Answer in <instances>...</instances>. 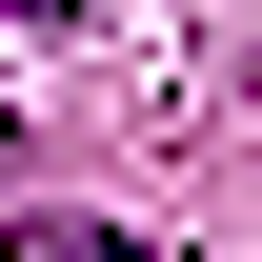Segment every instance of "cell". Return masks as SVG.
Returning a JSON list of instances; mask_svg holds the SVG:
<instances>
[{
    "label": "cell",
    "mask_w": 262,
    "mask_h": 262,
    "mask_svg": "<svg viewBox=\"0 0 262 262\" xmlns=\"http://www.w3.org/2000/svg\"><path fill=\"white\" fill-rule=\"evenodd\" d=\"M0 262H141V242H121V222H20Z\"/></svg>",
    "instance_id": "cell-1"
},
{
    "label": "cell",
    "mask_w": 262,
    "mask_h": 262,
    "mask_svg": "<svg viewBox=\"0 0 262 262\" xmlns=\"http://www.w3.org/2000/svg\"><path fill=\"white\" fill-rule=\"evenodd\" d=\"M0 182H20V101H0Z\"/></svg>",
    "instance_id": "cell-2"
}]
</instances>
